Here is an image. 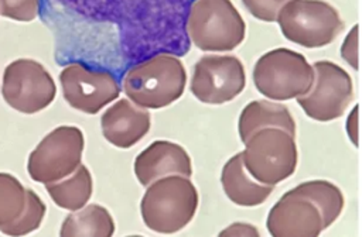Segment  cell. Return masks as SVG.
<instances>
[{
  "mask_svg": "<svg viewBox=\"0 0 362 237\" xmlns=\"http://www.w3.org/2000/svg\"><path fill=\"white\" fill-rule=\"evenodd\" d=\"M294 193L313 202L321 213L324 229L329 227L342 213L345 199L342 190L324 179L307 181L291 189Z\"/></svg>",
  "mask_w": 362,
  "mask_h": 237,
  "instance_id": "19",
  "label": "cell"
},
{
  "mask_svg": "<svg viewBox=\"0 0 362 237\" xmlns=\"http://www.w3.org/2000/svg\"><path fill=\"white\" fill-rule=\"evenodd\" d=\"M266 227L273 237H317L324 230L317 206L291 189L270 209Z\"/></svg>",
  "mask_w": 362,
  "mask_h": 237,
  "instance_id": "12",
  "label": "cell"
},
{
  "mask_svg": "<svg viewBox=\"0 0 362 237\" xmlns=\"http://www.w3.org/2000/svg\"><path fill=\"white\" fill-rule=\"evenodd\" d=\"M294 135L276 127L262 128L245 141L242 161L249 175L263 185H277L297 168Z\"/></svg>",
  "mask_w": 362,
  "mask_h": 237,
  "instance_id": "5",
  "label": "cell"
},
{
  "mask_svg": "<svg viewBox=\"0 0 362 237\" xmlns=\"http://www.w3.org/2000/svg\"><path fill=\"white\" fill-rule=\"evenodd\" d=\"M25 188L11 174L0 172V231L14 223L25 207Z\"/></svg>",
  "mask_w": 362,
  "mask_h": 237,
  "instance_id": "20",
  "label": "cell"
},
{
  "mask_svg": "<svg viewBox=\"0 0 362 237\" xmlns=\"http://www.w3.org/2000/svg\"><path fill=\"white\" fill-rule=\"evenodd\" d=\"M38 8L40 0H0V16L16 21H33Z\"/></svg>",
  "mask_w": 362,
  "mask_h": 237,
  "instance_id": "22",
  "label": "cell"
},
{
  "mask_svg": "<svg viewBox=\"0 0 362 237\" xmlns=\"http://www.w3.org/2000/svg\"><path fill=\"white\" fill-rule=\"evenodd\" d=\"M25 207L20 217L7 226L6 229L1 230L3 234L7 236H24L28 234L40 227L42 223V219L45 216L47 207L45 203L41 200V198L33 190V189H25Z\"/></svg>",
  "mask_w": 362,
  "mask_h": 237,
  "instance_id": "21",
  "label": "cell"
},
{
  "mask_svg": "<svg viewBox=\"0 0 362 237\" xmlns=\"http://www.w3.org/2000/svg\"><path fill=\"white\" fill-rule=\"evenodd\" d=\"M247 11L257 20L273 23L277 18L280 8L288 0H242Z\"/></svg>",
  "mask_w": 362,
  "mask_h": 237,
  "instance_id": "23",
  "label": "cell"
},
{
  "mask_svg": "<svg viewBox=\"0 0 362 237\" xmlns=\"http://www.w3.org/2000/svg\"><path fill=\"white\" fill-rule=\"evenodd\" d=\"M245 85V68L238 56L206 55L194 65L189 89L202 103L223 104L240 95Z\"/></svg>",
  "mask_w": 362,
  "mask_h": 237,
  "instance_id": "10",
  "label": "cell"
},
{
  "mask_svg": "<svg viewBox=\"0 0 362 237\" xmlns=\"http://www.w3.org/2000/svg\"><path fill=\"white\" fill-rule=\"evenodd\" d=\"M92 175L85 165H79L71 175L55 182L45 183V190L54 203L65 210H78L92 196Z\"/></svg>",
  "mask_w": 362,
  "mask_h": 237,
  "instance_id": "18",
  "label": "cell"
},
{
  "mask_svg": "<svg viewBox=\"0 0 362 237\" xmlns=\"http://www.w3.org/2000/svg\"><path fill=\"white\" fill-rule=\"evenodd\" d=\"M253 82L257 92L270 100H291L308 93L314 82V68L303 54L276 48L256 61Z\"/></svg>",
  "mask_w": 362,
  "mask_h": 237,
  "instance_id": "3",
  "label": "cell"
},
{
  "mask_svg": "<svg viewBox=\"0 0 362 237\" xmlns=\"http://www.w3.org/2000/svg\"><path fill=\"white\" fill-rule=\"evenodd\" d=\"M239 135L245 142L262 128H281L296 137V121L287 106L272 100H253L246 104L239 116Z\"/></svg>",
  "mask_w": 362,
  "mask_h": 237,
  "instance_id": "16",
  "label": "cell"
},
{
  "mask_svg": "<svg viewBox=\"0 0 362 237\" xmlns=\"http://www.w3.org/2000/svg\"><path fill=\"white\" fill-rule=\"evenodd\" d=\"M187 32L202 51H232L242 44L246 24L230 0H195L187 18Z\"/></svg>",
  "mask_w": 362,
  "mask_h": 237,
  "instance_id": "4",
  "label": "cell"
},
{
  "mask_svg": "<svg viewBox=\"0 0 362 237\" xmlns=\"http://www.w3.org/2000/svg\"><path fill=\"white\" fill-rule=\"evenodd\" d=\"M219 236H232V237H250V236H260V231L256 229V226L249 224V223H242V221H236L229 224L226 229H223L222 231H219Z\"/></svg>",
  "mask_w": 362,
  "mask_h": 237,
  "instance_id": "25",
  "label": "cell"
},
{
  "mask_svg": "<svg viewBox=\"0 0 362 237\" xmlns=\"http://www.w3.org/2000/svg\"><path fill=\"white\" fill-rule=\"evenodd\" d=\"M133 168L136 178L143 186L168 175L187 178L192 175V164L188 152L180 144L167 140L153 141L136 157Z\"/></svg>",
  "mask_w": 362,
  "mask_h": 237,
  "instance_id": "13",
  "label": "cell"
},
{
  "mask_svg": "<svg viewBox=\"0 0 362 237\" xmlns=\"http://www.w3.org/2000/svg\"><path fill=\"white\" fill-rule=\"evenodd\" d=\"M197 207L198 190L192 181L181 175H168L147 185L140 213L150 230L171 234L194 219Z\"/></svg>",
  "mask_w": 362,
  "mask_h": 237,
  "instance_id": "2",
  "label": "cell"
},
{
  "mask_svg": "<svg viewBox=\"0 0 362 237\" xmlns=\"http://www.w3.org/2000/svg\"><path fill=\"white\" fill-rule=\"evenodd\" d=\"M276 21L288 41L305 48L325 47L344 30L337 8L322 0H288Z\"/></svg>",
  "mask_w": 362,
  "mask_h": 237,
  "instance_id": "6",
  "label": "cell"
},
{
  "mask_svg": "<svg viewBox=\"0 0 362 237\" xmlns=\"http://www.w3.org/2000/svg\"><path fill=\"white\" fill-rule=\"evenodd\" d=\"M358 109H359L358 104H355L346 117V134L355 147H358V135H359V133H358Z\"/></svg>",
  "mask_w": 362,
  "mask_h": 237,
  "instance_id": "26",
  "label": "cell"
},
{
  "mask_svg": "<svg viewBox=\"0 0 362 237\" xmlns=\"http://www.w3.org/2000/svg\"><path fill=\"white\" fill-rule=\"evenodd\" d=\"M151 117L147 109L127 99L113 103L100 119L103 137L117 148H130L150 130Z\"/></svg>",
  "mask_w": 362,
  "mask_h": 237,
  "instance_id": "14",
  "label": "cell"
},
{
  "mask_svg": "<svg viewBox=\"0 0 362 237\" xmlns=\"http://www.w3.org/2000/svg\"><path fill=\"white\" fill-rule=\"evenodd\" d=\"M185 68L177 56L158 54L132 66L122 82L129 100L143 109H161L184 93Z\"/></svg>",
  "mask_w": 362,
  "mask_h": 237,
  "instance_id": "1",
  "label": "cell"
},
{
  "mask_svg": "<svg viewBox=\"0 0 362 237\" xmlns=\"http://www.w3.org/2000/svg\"><path fill=\"white\" fill-rule=\"evenodd\" d=\"M83 147V133L78 127L59 126L54 128L28 155L30 178L44 185L66 178L81 165Z\"/></svg>",
  "mask_w": 362,
  "mask_h": 237,
  "instance_id": "7",
  "label": "cell"
},
{
  "mask_svg": "<svg viewBox=\"0 0 362 237\" xmlns=\"http://www.w3.org/2000/svg\"><path fill=\"white\" fill-rule=\"evenodd\" d=\"M358 31H359V27L358 24H355L351 31L346 34L342 45H341V56L342 59L351 66L354 68L355 71L358 69V56H359V52H358Z\"/></svg>",
  "mask_w": 362,
  "mask_h": 237,
  "instance_id": "24",
  "label": "cell"
},
{
  "mask_svg": "<svg viewBox=\"0 0 362 237\" xmlns=\"http://www.w3.org/2000/svg\"><path fill=\"white\" fill-rule=\"evenodd\" d=\"M1 95L6 103L24 114H34L48 107L57 95L51 73L34 59H16L3 73Z\"/></svg>",
  "mask_w": 362,
  "mask_h": 237,
  "instance_id": "8",
  "label": "cell"
},
{
  "mask_svg": "<svg viewBox=\"0 0 362 237\" xmlns=\"http://www.w3.org/2000/svg\"><path fill=\"white\" fill-rule=\"evenodd\" d=\"M59 82L66 103L86 114H96L120 95L113 73L93 71L79 62L66 65L59 73Z\"/></svg>",
  "mask_w": 362,
  "mask_h": 237,
  "instance_id": "11",
  "label": "cell"
},
{
  "mask_svg": "<svg viewBox=\"0 0 362 237\" xmlns=\"http://www.w3.org/2000/svg\"><path fill=\"white\" fill-rule=\"evenodd\" d=\"M221 183L225 195L238 206L253 207L262 205L273 192L272 185H263L246 171L242 152L230 157L222 168Z\"/></svg>",
  "mask_w": 362,
  "mask_h": 237,
  "instance_id": "15",
  "label": "cell"
},
{
  "mask_svg": "<svg viewBox=\"0 0 362 237\" xmlns=\"http://www.w3.org/2000/svg\"><path fill=\"white\" fill-rule=\"evenodd\" d=\"M314 82L307 95L297 97L304 113L317 121L341 117L354 99V85L348 72L331 61L313 63Z\"/></svg>",
  "mask_w": 362,
  "mask_h": 237,
  "instance_id": "9",
  "label": "cell"
},
{
  "mask_svg": "<svg viewBox=\"0 0 362 237\" xmlns=\"http://www.w3.org/2000/svg\"><path fill=\"white\" fill-rule=\"evenodd\" d=\"M115 221L109 210L100 205H85L74 210L61 224V237H110Z\"/></svg>",
  "mask_w": 362,
  "mask_h": 237,
  "instance_id": "17",
  "label": "cell"
}]
</instances>
